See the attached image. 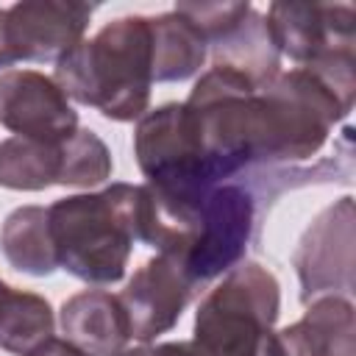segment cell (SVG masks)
Instances as JSON below:
<instances>
[{"label": "cell", "instance_id": "cell-1", "mask_svg": "<svg viewBox=\"0 0 356 356\" xmlns=\"http://www.w3.org/2000/svg\"><path fill=\"white\" fill-rule=\"evenodd\" d=\"M53 81L61 92L97 108L106 120L131 122L150 106L153 86V39L142 14L120 17L103 25L56 61Z\"/></svg>", "mask_w": 356, "mask_h": 356}, {"label": "cell", "instance_id": "cell-2", "mask_svg": "<svg viewBox=\"0 0 356 356\" xmlns=\"http://www.w3.org/2000/svg\"><path fill=\"white\" fill-rule=\"evenodd\" d=\"M136 195L134 184H111L50 203L47 228L58 267L86 284L120 281L136 242Z\"/></svg>", "mask_w": 356, "mask_h": 356}, {"label": "cell", "instance_id": "cell-3", "mask_svg": "<svg viewBox=\"0 0 356 356\" xmlns=\"http://www.w3.org/2000/svg\"><path fill=\"white\" fill-rule=\"evenodd\" d=\"M278 309V278L256 261H239L200 300L192 342L200 356H264Z\"/></svg>", "mask_w": 356, "mask_h": 356}, {"label": "cell", "instance_id": "cell-4", "mask_svg": "<svg viewBox=\"0 0 356 356\" xmlns=\"http://www.w3.org/2000/svg\"><path fill=\"white\" fill-rule=\"evenodd\" d=\"M134 156L147 184L167 195L189 197L228 181L206 153L184 103H164L139 117Z\"/></svg>", "mask_w": 356, "mask_h": 356}, {"label": "cell", "instance_id": "cell-5", "mask_svg": "<svg viewBox=\"0 0 356 356\" xmlns=\"http://www.w3.org/2000/svg\"><path fill=\"white\" fill-rule=\"evenodd\" d=\"M114 161L106 142L78 128L67 139L8 136L0 142V186L39 192L47 186H97L111 178Z\"/></svg>", "mask_w": 356, "mask_h": 356}, {"label": "cell", "instance_id": "cell-6", "mask_svg": "<svg viewBox=\"0 0 356 356\" xmlns=\"http://www.w3.org/2000/svg\"><path fill=\"white\" fill-rule=\"evenodd\" d=\"M256 228V195L242 181H222L197 195L195 234L184 259L186 278L197 286L228 273L245 259Z\"/></svg>", "mask_w": 356, "mask_h": 356}, {"label": "cell", "instance_id": "cell-7", "mask_svg": "<svg viewBox=\"0 0 356 356\" xmlns=\"http://www.w3.org/2000/svg\"><path fill=\"white\" fill-rule=\"evenodd\" d=\"M264 22L278 53L300 67L356 58V8L350 3L275 0Z\"/></svg>", "mask_w": 356, "mask_h": 356}, {"label": "cell", "instance_id": "cell-8", "mask_svg": "<svg viewBox=\"0 0 356 356\" xmlns=\"http://www.w3.org/2000/svg\"><path fill=\"white\" fill-rule=\"evenodd\" d=\"M292 261L303 303L323 292H342V298L353 292V197H342L314 217Z\"/></svg>", "mask_w": 356, "mask_h": 356}, {"label": "cell", "instance_id": "cell-9", "mask_svg": "<svg viewBox=\"0 0 356 356\" xmlns=\"http://www.w3.org/2000/svg\"><path fill=\"white\" fill-rule=\"evenodd\" d=\"M95 6L78 0H22L6 8L8 44L17 61H58L83 42Z\"/></svg>", "mask_w": 356, "mask_h": 356}, {"label": "cell", "instance_id": "cell-10", "mask_svg": "<svg viewBox=\"0 0 356 356\" xmlns=\"http://www.w3.org/2000/svg\"><path fill=\"white\" fill-rule=\"evenodd\" d=\"M0 125L28 139H67L78 131V111L61 86L36 70L0 72Z\"/></svg>", "mask_w": 356, "mask_h": 356}, {"label": "cell", "instance_id": "cell-11", "mask_svg": "<svg viewBox=\"0 0 356 356\" xmlns=\"http://www.w3.org/2000/svg\"><path fill=\"white\" fill-rule=\"evenodd\" d=\"M195 295V284L167 256L147 259L120 292L122 309L131 323V339L150 342L159 334L175 328L186 303Z\"/></svg>", "mask_w": 356, "mask_h": 356}, {"label": "cell", "instance_id": "cell-12", "mask_svg": "<svg viewBox=\"0 0 356 356\" xmlns=\"http://www.w3.org/2000/svg\"><path fill=\"white\" fill-rule=\"evenodd\" d=\"M264 356H356L350 298L323 295L312 300L298 323L270 334Z\"/></svg>", "mask_w": 356, "mask_h": 356}, {"label": "cell", "instance_id": "cell-13", "mask_svg": "<svg viewBox=\"0 0 356 356\" xmlns=\"http://www.w3.org/2000/svg\"><path fill=\"white\" fill-rule=\"evenodd\" d=\"M64 339L89 356H111L131 339V323L120 295L106 289H83L61 306Z\"/></svg>", "mask_w": 356, "mask_h": 356}, {"label": "cell", "instance_id": "cell-14", "mask_svg": "<svg viewBox=\"0 0 356 356\" xmlns=\"http://www.w3.org/2000/svg\"><path fill=\"white\" fill-rule=\"evenodd\" d=\"M214 67H228L245 75L253 86H267L281 72V53L267 31L264 14L248 11V17L211 44Z\"/></svg>", "mask_w": 356, "mask_h": 356}, {"label": "cell", "instance_id": "cell-15", "mask_svg": "<svg viewBox=\"0 0 356 356\" xmlns=\"http://www.w3.org/2000/svg\"><path fill=\"white\" fill-rule=\"evenodd\" d=\"M153 39V81H186L200 72L209 44L203 33L184 14L164 11L147 17Z\"/></svg>", "mask_w": 356, "mask_h": 356}, {"label": "cell", "instance_id": "cell-16", "mask_svg": "<svg viewBox=\"0 0 356 356\" xmlns=\"http://www.w3.org/2000/svg\"><path fill=\"white\" fill-rule=\"evenodd\" d=\"M0 250L6 261L28 275L44 278L58 270L50 228H47V209L44 206H19L14 209L0 228Z\"/></svg>", "mask_w": 356, "mask_h": 356}, {"label": "cell", "instance_id": "cell-17", "mask_svg": "<svg viewBox=\"0 0 356 356\" xmlns=\"http://www.w3.org/2000/svg\"><path fill=\"white\" fill-rule=\"evenodd\" d=\"M56 317L50 303L36 292H22L0 278V348L14 356L33 353L53 337Z\"/></svg>", "mask_w": 356, "mask_h": 356}, {"label": "cell", "instance_id": "cell-18", "mask_svg": "<svg viewBox=\"0 0 356 356\" xmlns=\"http://www.w3.org/2000/svg\"><path fill=\"white\" fill-rule=\"evenodd\" d=\"M175 11L192 19V25L203 33L206 44H214L248 17L250 3H178Z\"/></svg>", "mask_w": 356, "mask_h": 356}, {"label": "cell", "instance_id": "cell-19", "mask_svg": "<svg viewBox=\"0 0 356 356\" xmlns=\"http://www.w3.org/2000/svg\"><path fill=\"white\" fill-rule=\"evenodd\" d=\"M111 356H200L195 342H161V345H136V348H122Z\"/></svg>", "mask_w": 356, "mask_h": 356}, {"label": "cell", "instance_id": "cell-20", "mask_svg": "<svg viewBox=\"0 0 356 356\" xmlns=\"http://www.w3.org/2000/svg\"><path fill=\"white\" fill-rule=\"evenodd\" d=\"M28 356H89L86 350H81V348H75L72 342H67V339H58V337H50L47 342H42L33 353H28Z\"/></svg>", "mask_w": 356, "mask_h": 356}, {"label": "cell", "instance_id": "cell-21", "mask_svg": "<svg viewBox=\"0 0 356 356\" xmlns=\"http://www.w3.org/2000/svg\"><path fill=\"white\" fill-rule=\"evenodd\" d=\"M17 58L8 44V31H6V8H0V67H11Z\"/></svg>", "mask_w": 356, "mask_h": 356}]
</instances>
